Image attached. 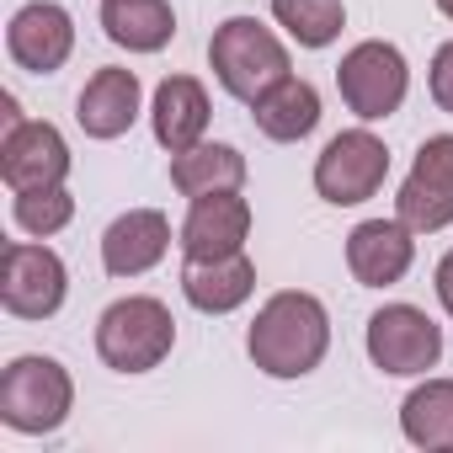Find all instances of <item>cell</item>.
<instances>
[{
    "label": "cell",
    "instance_id": "1",
    "mask_svg": "<svg viewBox=\"0 0 453 453\" xmlns=\"http://www.w3.org/2000/svg\"><path fill=\"white\" fill-rule=\"evenodd\" d=\"M246 352H251V363L267 379H304V373H315L326 363V352H331V315H326V304L315 294H304V288L273 294L257 310L251 331H246Z\"/></svg>",
    "mask_w": 453,
    "mask_h": 453
},
{
    "label": "cell",
    "instance_id": "2",
    "mask_svg": "<svg viewBox=\"0 0 453 453\" xmlns=\"http://www.w3.org/2000/svg\"><path fill=\"white\" fill-rule=\"evenodd\" d=\"M208 65H213V81L230 91L235 102H257L267 96L278 81L294 75V59L283 49V38L257 22V17H230V22H219L213 38H208Z\"/></svg>",
    "mask_w": 453,
    "mask_h": 453
},
{
    "label": "cell",
    "instance_id": "3",
    "mask_svg": "<svg viewBox=\"0 0 453 453\" xmlns=\"http://www.w3.org/2000/svg\"><path fill=\"white\" fill-rule=\"evenodd\" d=\"M75 411V379L59 357L27 352L12 357L6 373H0V421L22 437H49L70 421Z\"/></svg>",
    "mask_w": 453,
    "mask_h": 453
},
{
    "label": "cell",
    "instance_id": "4",
    "mask_svg": "<svg viewBox=\"0 0 453 453\" xmlns=\"http://www.w3.org/2000/svg\"><path fill=\"white\" fill-rule=\"evenodd\" d=\"M171 347H176V320L155 294L112 299L96 320V357L112 373H150L171 357Z\"/></svg>",
    "mask_w": 453,
    "mask_h": 453
},
{
    "label": "cell",
    "instance_id": "5",
    "mask_svg": "<svg viewBox=\"0 0 453 453\" xmlns=\"http://www.w3.org/2000/svg\"><path fill=\"white\" fill-rule=\"evenodd\" d=\"M336 91L347 102V112L357 123H384L405 107V91H411V65L395 43L384 38H363L342 54L336 65Z\"/></svg>",
    "mask_w": 453,
    "mask_h": 453
},
{
    "label": "cell",
    "instance_id": "6",
    "mask_svg": "<svg viewBox=\"0 0 453 453\" xmlns=\"http://www.w3.org/2000/svg\"><path fill=\"white\" fill-rule=\"evenodd\" d=\"M70 294V267L54 246L12 241L0 257V304L17 320H54Z\"/></svg>",
    "mask_w": 453,
    "mask_h": 453
},
{
    "label": "cell",
    "instance_id": "7",
    "mask_svg": "<svg viewBox=\"0 0 453 453\" xmlns=\"http://www.w3.org/2000/svg\"><path fill=\"white\" fill-rule=\"evenodd\" d=\"M368 363L389 379H416L442 363V326L416 304H384L368 315Z\"/></svg>",
    "mask_w": 453,
    "mask_h": 453
},
{
    "label": "cell",
    "instance_id": "8",
    "mask_svg": "<svg viewBox=\"0 0 453 453\" xmlns=\"http://www.w3.org/2000/svg\"><path fill=\"white\" fill-rule=\"evenodd\" d=\"M389 176V150L384 139L363 123V128H347L336 134L320 155H315V192L331 203V208H357L368 203Z\"/></svg>",
    "mask_w": 453,
    "mask_h": 453
},
{
    "label": "cell",
    "instance_id": "9",
    "mask_svg": "<svg viewBox=\"0 0 453 453\" xmlns=\"http://www.w3.org/2000/svg\"><path fill=\"white\" fill-rule=\"evenodd\" d=\"M395 219L411 224L416 235H437L453 224V134H432L395 197Z\"/></svg>",
    "mask_w": 453,
    "mask_h": 453
},
{
    "label": "cell",
    "instance_id": "10",
    "mask_svg": "<svg viewBox=\"0 0 453 453\" xmlns=\"http://www.w3.org/2000/svg\"><path fill=\"white\" fill-rule=\"evenodd\" d=\"M6 54L27 75H54L75 54V17L59 0H27V6L6 22Z\"/></svg>",
    "mask_w": 453,
    "mask_h": 453
},
{
    "label": "cell",
    "instance_id": "11",
    "mask_svg": "<svg viewBox=\"0 0 453 453\" xmlns=\"http://www.w3.org/2000/svg\"><path fill=\"white\" fill-rule=\"evenodd\" d=\"M65 176H70V144L54 123L22 118L17 128H6V139H0V181L12 192L65 187Z\"/></svg>",
    "mask_w": 453,
    "mask_h": 453
},
{
    "label": "cell",
    "instance_id": "12",
    "mask_svg": "<svg viewBox=\"0 0 453 453\" xmlns=\"http://www.w3.org/2000/svg\"><path fill=\"white\" fill-rule=\"evenodd\" d=\"M251 241V203L241 192H208L192 197L187 219H181V257L187 262H213V257H235Z\"/></svg>",
    "mask_w": 453,
    "mask_h": 453
},
{
    "label": "cell",
    "instance_id": "13",
    "mask_svg": "<svg viewBox=\"0 0 453 453\" xmlns=\"http://www.w3.org/2000/svg\"><path fill=\"white\" fill-rule=\"evenodd\" d=\"M416 262V230L400 219H363L347 235V273L363 288H395Z\"/></svg>",
    "mask_w": 453,
    "mask_h": 453
},
{
    "label": "cell",
    "instance_id": "14",
    "mask_svg": "<svg viewBox=\"0 0 453 453\" xmlns=\"http://www.w3.org/2000/svg\"><path fill=\"white\" fill-rule=\"evenodd\" d=\"M171 251V219L160 208H128L102 235V267L107 278H144Z\"/></svg>",
    "mask_w": 453,
    "mask_h": 453
},
{
    "label": "cell",
    "instance_id": "15",
    "mask_svg": "<svg viewBox=\"0 0 453 453\" xmlns=\"http://www.w3.org/2000/svg\"><path fill=\"white\" fill-rule=\"evenodd\" d=\"M139 112H144V86H139V75L134 70H123V65H107V70H96L91 81H86V91L75 96V123H81V134L86 139H123L134 123H139Z\"/></svg>",
    "mask_w": 453,
    "mask_h": 453
},
{
    "label": "cell",
    "instance_id": "16",
    "mask_svg": "<svg viewBox=\"0 0 453 453\" xmlns=\"http://www.w3.org/2000/svg\"><path fill=\"white\" fill-rule=\"evenodd\" d=\"M208 118H213V107H208V91H203L197 75H165V81L155 86L150 128H155V144H160V150L181 155V150L203 144V139H208Z\"/></svg>",
    "mask_w": 453,
    "mask_h": 453
},
{
    "label": "cell",
    "instance_id": "17",
    "mask_svg": "<svg viewBox=\"0 0 453 453\" xmlns=\"http://www.w3.org/2000/svg\"><path fill=\"white\" fill-rule=\"evenodd\" d=\"M257 294V262L246 251L213 257V262H187L181 267V299L197 315H235Z\"/></svg>",
    "mask_w": 453,
    "mask_h": 453
},
{
    "label": "cell",
    "instance_id": "18",
    "mask_svg": "<svg viewBox=\"0 0 453 453\" xmlns=\"http://www.w3.org/2000/svg\"><path fill=\"white\" fill-rule=\"evenodd\" d=\"M102 33L128 54H160L176 38L171 0H102Z\"/></svg>",
    "mask_w": 453,
    "mask_h": 453
},
{
    "label": "cell",
    "instance_id": "19",
    "mask_svg": "<svg viewBox=\"0 0 453 453\" xmlns=\"http://www.w3.org/2000/svg\"><path fill=\"white\" fill-rule=\"evenodd\" d=\"M251 118H257V128L273 139V144H299V139H310L315 128H320V91L310 86V81H278L267 96H257L251 102Z\"/></svg>",
    "mask_w": 453,
    "mask_h": 453
},
{
    "label": "cell",
    "instance_id": "20",
    "mask_svg": "<svg viewBox=\"0 0 453 453\" xmlns=\"http://www.w3.org/2000/svg\"><path fill=\"white\" fill-rule=\"evenodd\" d=\"M171 187L181 197H208V192H241L246 187V155L235 144H192L171 155Z\"/></svg>",
    "mask_w": 453,
    "mask_h": 453
},
{
    "label": "cell",
    "instance_id": "21",
    "mask_svg": "<svg viewBox=\"0 0 453 453\" xmlns=\"http://www.w3.org/2000/svg\"><path fill=\"white\" fill-rule=\"evenodd\" d=\"M400 432L411 448H453V379H426L400 400Z\"/></svg>",
    "mask_w": 453,
    "mask_h": 453
},
{
    "label": "cell",
    "instance_id": "22",
    "mask_svg": "<svg viewBox=\"0 0 453 453\" xmlns=\"http://www.w3.org/2000/svg\"><path fill=\"white\" fill-rule=\"evenodd\" d=\"M273 22L299 49H331L347 27V6L342 0H273Z\"/></svg>",
    "mask_w": 453,
    "mask_h": 453
},
{
    "label": "cell",
    "instance_id": "23",
    "mask_svg": "<svg viewBox=\"0 0 453 453\" xmlns=\"http://www.w3.org/2000/svg\"><path fill=\"white\" fill-rule=\"evenodd\" d=\"M75 219V197L70 187H33V192H12V224L33 241L59 235L65 224Z\"/></svg>",
    "mask_w": 453,
    "mask_h": 453
},
{
    "label": "cell",
    "instance_id": "24",
    "mask_svg": "<svg viewBox=\"0 0 453 453\" xmlns=\"http://www.w3.org/2000/svg\"><path fill=\"white\" fill-rule=\"evenodd\" d=\"M426 91H432L437 112H448V118H453V38L432 54V65H426Z\"/></svg>",
    "mask_w": 453,
    "mask_h": 453
},
{
    "label": "cell",
    "instance_id": "25",
    "mask_svg": "<svg viewBox=\"0 0 453 453\" xmlns=\"http://www.w3.org/2000/svg\"><path fill=\"white\" fill-rule=\"evenodd\" d=\"M437 299H442V310H448V320H453V251L437 262Z\"/></svg>",
    "mask_w": 453,
    "mask_h": 453
},
{
    "label": "cell",
    "instance_id": "26",
    "mask_svg": "<svg viewBox=\"0 0 453 453\" xmlns=\"http://www.w3.org/2000/svg\"><path fill=\"white\" fill-rule=\"evenodd\" d=\"M437 12H442V17H448V22H453V0H437Z\"/></svg>",
    "mask_w": 453,
    "mask_h": 453
}]
</instances>
